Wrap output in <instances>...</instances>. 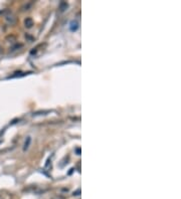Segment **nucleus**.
<instances>
[{
	"mask_svg": "<svg viewBox=\"0 0 181 199\" xmlns=\"http://www.w3.org/2000/svg\"><path fill=\"white\" fill-rule=\"evenodd\" d=\"M78 22L77 21H72V23H70V29H72L73 31H75V30H77L78 29Z\"/></svg>",
	"mask_w": 181,
	"mask_h": 199,
	"instance_id": "f257e3e1",
	"label": "nucleus"
},
{
	"mask_svg": "<svg viewBox=\"0 0 181 199\" xmlns=\"http://www.w3.org/2000/svg\"><path fill=\"white\" fill-rule=\"evenodd\" d=\"M29 144H30V137H27V140L25 141V144H24V147H23V150H26L28 148Z\"/></svg>",
	"mask_w": 181,
	"mask_h": 199,
	"instance_id": "f03ea898",
	"label": "nucleus"
}]
</instances>
